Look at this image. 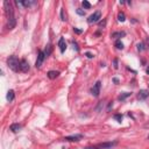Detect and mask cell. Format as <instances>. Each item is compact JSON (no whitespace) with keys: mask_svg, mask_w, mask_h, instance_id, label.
Listing matches in <instances>:
<instances>
[{"mask_svg":"<svg viewBox=\"0 0 149 149\" xmlns=\"http://www.w3.org/2000/svg\"><path fill=\"white\" fill-rule=\"evenodd\" d=\"M20 64H21V60H19L16 56H9L7 60V65L11 70L18 72L20 71Z\"/></svg>","mask_w":149,"mask_h":149,"instance_id":"6da1fadb","label":"cell"},{"mask_svg":"<svg viewBox=\"0 0 149 149\" xmlns=\"http://www.w3.org/2000/svg\"><path fill=\"white\" fill-rule=\"evenodd\" d=\"M4 7H5V12H6V14H7V18H13L14 16V11H13V7H12V5L9 1H5L4 2Z\"/></svg>","mask_w":149,"mask_h":149,"instance_id":"7a4b0ae2","label":"cell"},{"mask_svg":"<svg viewBox=\"0 0 149 149\" xmlns=\"http://www.w3.org/2000/svg\"><path fill=\"white\" fill-rule=\"evenodd\" d=\"M100 18H101V13H100L99 11H97V12H94L92 15H90L89 19H87V22H89V23H94V22L99 21Z\"/></svg>","mask_w":149,"mask_h":149,"instance_id":"3957f363","label":"cell"},{"mask_svg":"<svg viewBox=\"0 0 149 149\" xmlns=\"http://www.w3.org/2000/svg\"><path fill=\"white\" fill-rule=\"evenodd\" d=\"M100 89H101V82L98 80V82L93 85V87L91 89V93H92L93 97H98L100 93Z\"/></svg>","mask_w":149,"mask_h":149,"instance_id":"277c9868","label":"cell"},{"mask_svg":"<svg viewBox=\"0 0 149 149\" xmlns=\"http://www.w3.org/2000/svg\"><path fill=\"white\" fill-rule=\"evenodd\" d=\"M44 58H46V55H44V53L40 50L39 55H37V60H36L35 67L36 68H41V65H42V63H43V61H44Z\"/></svg>","mask_w":149,"mask_h":149,"instance_id":"5b68a950","label":"cell"},{"mask_svg":"<svg viewBox=\"0 0 149 149\" xmlns=\"http://www.w3.org/2000/svg\"><path fill=\"white\" fill-rule=\"evenodd\" d=\"M82 139H83L82 134H77V135H71V136H65L64 140L65 141H70V142H77V141H80Z\"/></svg>","mask_w":149,"mask_h":149,"instance_id":"8992f818","label":"cell"},{"mask_svg":"<svg viewBox=\"0 0 149 149\" xmlns=\"http://www.w3.org/2000/svg\"><path fill=\"white\" fill-rule=\"evenodd\" d=\"M30 67H29V63L26 60H21V64H20V71L21 72H28Z\"/></svg>","mask_w":149,"mask_h":149,"instance_id":"52a82bcc","label":"cell"},{"mask_svg":"<svg viewBox=\"0 0 149 149\" xmlns=\"http://www.w3.org/2000/svg\"><path fill=\"white\" fill-rule=\"evenodd\" d=\"M115 145H117V141H114V142H104V143H99L97 147L100 148V149H108V148H112V147L115 146Z\"/></svg>","mask_w":149,"mask_h":149,"instance_id":"ba28073f","label":"cell"},{"mask_svg":"<svg viewBox=\"0 0 149 149\" xmlns=\"http://www.w3.org/2000/svg\"><path fill=\"white\" fill-rule=\"evenodd\" d=\"M149 97V92L147 90H140V92L138 93V99L139 100H146Z\"/></svg>","mask_w":149,"mask_h":149,"instance_id":"9c48e42d","label":"cell"},{"mask_svg":"<svg viewBox=\"0 0 149 149\" xmlns=\"http://www.w3.org/2000/svg\"><path fill=\"white\" fill-rule=\"evenodd\" d=\"M58 47H60L61 53H64V51L67 50V43H65L64 37H61L60 39V41H58Z\"/></svg>","mask_w":149,"mask_h":149,"instance_id":"30bf717a","label":"cell"},{"mask_svg":"<svg viewBox=\"0 0 149 149\" xmlns=\"http://www.w3.org/2000/svg\"><path fill=\"white\" fill-rule=\"evenodd\" d=\"M47 76H48V78L49 79H55V78H57V77L60 76V71L51 70V71H49V72L47 74Z\"/></svg>","mask_w":149,"mask_h":149,"instance_id":"8fae6325","label":"cell"},{"mask_svg":"<svg viewBox=\"0 0 149 149\" xmlns=\"http://www.w3.org/2000/svg\"><path fill=\"white\" fill-rule=\"evenodd\" d=\"M15 25H16V20H15V16H13V18H9L8 19V29H13L15 27Z\"/></svg>","mask_w":149,"mask_h":149,"instance_id":"7c38bea8","label":"cell"},{"mask_svg":"<svg viewBox=\"0 0 149 149\" xmlns=\"http://www.w3.org/2000/svg\"><path fill=\"white\" fill-rule=\"evenodd\" d=\"M9 129H11L13 133H18L20 129H21V125H19V124H13L11 125V127H9Z\"/></svg>","mask_w":149,"mask_h":149,"instance_id":"4fadbf2b","label":"cell"},{"mask_svg":"<svg viewBox=\"0 0 149 149\" xmlns=\"http://www.w3.org/2000/svg\"><path fill=\"white\" fill-rule=\"evenodd\" d=\"M21 4L22 6H25V7H30V6H33V5H35L36 4V1L35 0H30V1H27V0H25V1H21Z\"/></svg>","mask_w":149,"mask_h":149,"instance_id":"5bb4252c","label":"cell"},{"mask_svg":"<svg viewBox=\"0 0 149 149\" xmlns=\"http://www.w3.org/2000/svg\"><path fill=\"white\" fill-rule=\"evenodd\" d=\"M131 96H132V93H131V92H124V93H121L120 96L118 97V99H119V100H121V101H122V100L127 99L128 97H131Z\"/></svg>","mask_w":149,"mask_h":149,"instance_id":"9a60e30c","label":"cell"},{"mask_svg":"<svg viewBox=\"0 0 149 149\" xmlns=\"http://www.w3.org/2000/svg\"><path fill=\"white\" fill-rule=\"evenodd\" d=\"M14 91H13V90H9V91H8L7 92V97H6V98H7V100L8 101H13V100H14Z\"/></svg>","mask_w":149,"mask_h":149,"instance_id":"2e32d148","label":"cell"},{"mask_svg":"<svg viewBox=\"0 0 149 149\" xmlns=\"http://www.w3.org/2000/svg\"><path fill=\"white\" fill-rule=\"evenodd\" d=\"M51 51H53V47H51V44H48V46H47V48H46V50H44L43 53H44L46 57H48V56H50Z\"/></svg>","mask_w":149,"mask_h":149,"instance_id":"e0dca14e","label":"cell"},{"mask_svg":"<svg viewBox=\"0 0 149 149\" xmlns=\"http://www.w3.org/2000/svg\"><path fill=\"white\" fill-rule=\"evenodd\" d=\"M114 46H115V48H117V49H119V50L124 49V43L121 42L120 40H118V41H115V43H114Z\"/></svg>","mask_w":149,"mask_h":149,"instance_id":"ac0fdd59","label":"cell"},{"mask_svg":"<svg viewBox=\"0 0 149 149\" xmlns=\"http://www.w3.org/2000/svg\"><path fill=\"white\" fill-rule=\"evenodd\" d=\"M112 37H115V39H119L121 36H125V32H117V33H113L112 34Z\"/></svg>","mask_w":149,"mask_h":149,"instance_id":"d6986e66","label":"cell"},{"mask_svg":"<svg viewBox=\"0 0 149 149\" xmlns=\"http://www.w3.org/2000/svg\"><path fill=\"white\" fill-rule=\"evenodd\" d=\"M118 20L120 22H124L125 20H126V16H125V13L124 12H120L119 14H118Z\"/></svg>","mask_w":149,"mask_h":149,"instance_id":"ffe728a7","label":"cell"},{"mask_svg":"<svg viewBox=\"0 0 149 149\" xmlns=\"http://www.w3.org/2000/svg\"><path fill=\"white\" fill-rule=\"evenodd\" d=\"M138 50L139 51H143V50H146V46L143 42H140L138 43Z\"/></svg>","mask_w":149,"mask_h":149,"instance_id":"44dd1931","label":"cell"},{"mask_svg":"<svg viewBox=\"0 0 149 149\" xmlns=\"http://www.w3.org/2000/svg\"><path fill=\"white\" fill-rule=\"evenodd\" d=\"M61 20L62 21H67V15H65V12H64L63 8L61 9Z\"/></svg>","mask_w":149,"mask_h":149,"instance_id":"7402d4cb","label":"cell"},{"mask_svg":"<svg viewBox=\"0 0 149 149\" xmlns=\"http://www.w3.org/2000/svg\"><path fill=\"white\" fill-rule=\"evenodd\" d=\"M82 5H83V7L86 8V9H89V8H91V4H90L89 1H86V0H84V1H83Z\"/></svg>","mask_w":149,"mask_h":149,"instance_id":"603a6c76","label":"cell"},{"mask_svg":"<svg viewBox=\"0 0 149 149\" xmlns=\"http://www.w3.org/2000/svg\"><path fill=\"white\" fill-rule=\"evenodd\" d=\"M114 119H115L118 122H121V120H122V115H121V114H115V115H114Z\"/></svg>","mask_w":149,"mask_h":149,"instance_id":"cb8c5ba5","label":"cell"},{"mask_svg":"<svg viewBox=\"0 0 149 149\" xmlns=\"http://www.w3.org/2000/svg\"><path fill=\"white\" fill-rule=\"evenodd\" d=\"M76 12H77V14H78V15H82V16H84V15H85V12L83 11V9H80V8H78Z\"/></svg>","mask_w":149,"mask_h":149,"instance_id":"d4e9b609","label":"cell"},{"mask_svg":"<svg viewBox=\"0 0 149 149\" xmlns=\"http://www.w3.org/2000/svg\"><path fill=\"white\" fill-rule=\"evenodd\" d=\"M106 26V19H104L103 21L99 22V27H105Z\"/></svg>","mask_w":149,"mask_h":149,"instance_id":"484cf974","label":"cell"},{"mask_svg":"<svg viewBox=\"0 0 149 149\" xmlns=\"http://www.w3.org/2000/svg\"><path fill=\"white\" fill-rule=\"evenodd\" d=\"M72 44H74V49H76V51H79V48L77 46V43L74 42V41H72Z\"/></svg>","mask_w":149,"mask_h":149,"instance_id":"4316f807","label":"cell"},{"mask_svg":"<svg viewBox=\"0 0 149 149\" xmlns=\"http://www.w3.org/2000/svg\"><path fill=\"white\" fill-rule=\"evenodd\" d=\"M103 105H104V104H103V101H100V103H99V105H98V107H97L96 110L98 111V112H100V110H101V107H103Z\"/></svg>","mask_w":149,"mask_h":149,"instance_id":"83f0119b","label":"cell"},{"mask_svg":"<svg viewBox=\"0 0 149 149\" xmlns=\"http://www.w3.org/2000/svg\"><path fill=\"white\" fill-rule=\"evenodd\" d=\"M113 67H114V69H118V67H119V65H118V60L117 58L113 61Z\"/></svg>","mask_w":149,"mask_h":149,"instance_id":"f1b7e54d","label":"cell"},{"mask_svg":"<svg viewBox=\"0 0 149 149\" xmlns=\"http://www.w3.org/2000/svg\"><path fill=\"white\" fill-rule=\"evenodd\" d=\"M85 56L87 57V58H93V54H91V53H85Z\"/></svg>","mask_w":149,"mask_h":149,"instance_id":"f546056e","label":"cell"},{"mask_svg":"<svg viewBox=\"0 0 149 149\" xmlns=\"http://www.w3.org/2000/svg\"><path fill=\"white\" fill-rule=\"evenodd\" d=\"M74 32L77 33V34H82L83 30H82V29H78V28H74Z\"/></svg>","mask_w":149,"mask_h":149,"instance_id":"4dcf8cb0","label":"cell"},{"mask_svg":"<svg viewBox=\"0 0 149 149\" xmlns=\"http://www.w3.org/2000/svg\"><path fill=\"white\" fill-rule=\"evenodd\" d=\"M113 107V103L112 101H110V104H108V106H107V111H111V108Z\"/></svg>","mask_w":149,"mask_h":149,"instance_id":"1f68e13d","label":"cell"},{"mask_svg":"<svg viewBox=\"0 0 149 149\" xmlns=\"http://www.w3.org/2000/svg\"><path fill=\"white\" fill-rule=\"evenodd\" d=\"M146 44H147V48H149V37L146 39Z\"/></svg>","mask_w":149,"mask_h":149,"instance_id":"d6a6232c","label":"cell"},{"mask_svg":"<svg viewBox=\"0 0 149 149\" xmlns=\"http://www.w3.org/2000/svg\"><path fill=\"white\" fill-rule=\"evenodd\" d=\"M113 82L115 83V84H119V79H118V78H113Z\"/></svg>","mask_w":149,"mask_h":149,"instance_id":"836d02e7","label":"cell"},{"mask_svg":"<svg viewBox=\"0 0 149 149\" xmlns=\"http://www.w3.org/2000/svg\"><path fill=\"white\" fill-rule=\"evenodd\" d=\"M85 149H98V147H87Z\"/></svg>","mask_w":149,"mask_h":149,"instance_id":"e575fe53","label":"cell"},{"mask_svg":"<svg viewBox=\"0 0 149 149\" xmlns=\"http://www.w3.org/2000/svg\"><path fill=\"white\" fill-rule=\"evenodd\" d=\"M146 71H147V74H149V67H148V68H147V70H146Z\"/></svg>","mask_w":149,"mask_h":149,"instance_id":"d590c367","label":"cell"},{"mask_svg":"<svg viewBox=\"0 0 149 149\" xmlns=\"http://www.w3.org/2000/svg\"><path fill=\"white\" fill-rule=\"evenodd\" d=\"M148 140H149V135H148Z\"/></svg>","mask_w":149,"mask_h":149,"instance_id":"8d00e7d4","label":"cell"}]
</instances>
